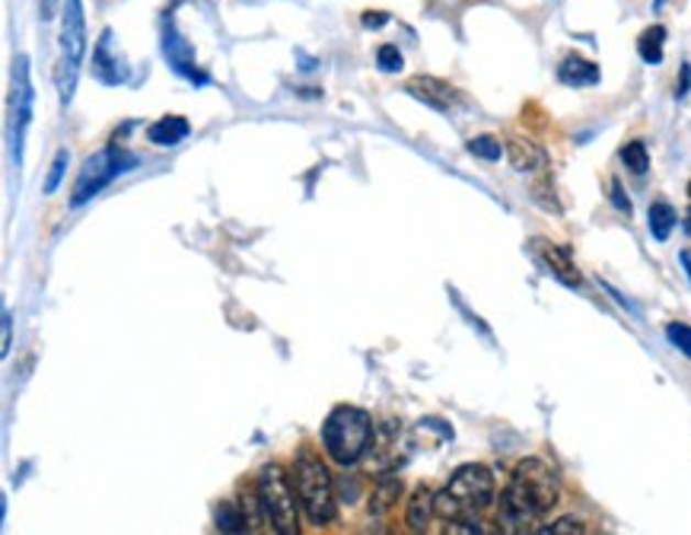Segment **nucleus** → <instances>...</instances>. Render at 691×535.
Here are the masks:
<instances>
[{"instance_id": "obj_1", "label": "nucleus", "mask_w": 691, "mask_h": 535, "mask_svg": "<svg viewBox=\"0 0 691 535\" xmlns=\"http://www.w3.org/2000/svg\"><path fill=\"white\" fill-rule=\"evenodd\" d=\"M561 498L558 476L541 459H523L513 469L511 481L501 494V513L497 523L504 533H526L539 523L545 513H551Z\"/></svg>"}, {"instance_id": "obj_2", "label": "nucleus", "mask_w": 691, "mask_h": 535, "mask_svg": "<svg viewBox=\"0 0 691 535\" xmlns=\"http://www.w3.org/2000/svg\"><path fill=\"white\" fill-rule=\"evenodd\" d=\"M491 504H494V472L487 466H479V462L459 466L452 472L450 484L443 491H437V498H434L437 516L447 520V523L472 520Z\"/></svg>"}, {"instance_id": "obj_3", "label": "nucleus", "mask_w": 691, "mask_h": 535, "mask_svg": "<svg viewBox=\"0 0 691 535\" xmlns=\"http://www.w3.org/2000/svg\"><path fill=\"white\" fill-rule=\"evenodd\" d=\"M294 488H297V498H300L303 513L312 526H329L338 513L334 504V481H331L329 466L322 462V456L312 449V446H300L297 456H294Z\"/></svg>"}, {"instance_id": "obj_4", "label": "nucleus", "mask_w": 691, "mask_h": 535, "mask_svg": "<svg viewBox=\"0 0 691 535\" xmlns=\"http://www.w3.org/2000/svg\"><path fill=\"white\" fill-rule=\"evenodd\" d=\"M373 417L358 405H334L322 424V446L334 466H358L373 444Z\"/></svg>"}, {"instance_id": "obj_5", "label": "nucleus", "mask_w": 691, "mask_h": 535, "mask_svg": "<svg viewBox=\"0 0 691 535\" xmlns=\"http://www.w3.org/2000/svg\"><path fill=\"white\" fill-rule=\"evenodd\" d=\"M255 491H259V501L265 506V516H268L274 533L294 535L300 529V498H297L294 478L281 466H274V462L265 466L255 478Z\"/></svg>"}, {"instance_id": "obj_6", "label": "nucleus", "mask_w": 691, "mask_h": 535, "mask_svg": "<svg viewBox=\"0 0 691 535\" xmlns=\"http://www.w3.org/2000/svg\"><path fill=\"white\" fill-rule=\"evenodd\" d=\"M128 166H134V156L131 153H124L121 148H106L99 150V153H92L87 156V163H84V170H80V176L74 182V192H70V205L74 208H80V205H87L92 195H99L109 182L121 173H128Z\"/></svg>"}, {"instance_id": "obj_7", "label": "nucleus", "mask_w": 691, "mask_h": 535, "mask_svg": "<svg viewBox=\"0 0 691 535\" xmlns=\"http://www.w3.org/2000/svg\"><path fill=\"white\" fill-rule=\"evenodd\" d=\"M32 106H35V89H32L30 58L17 55L13 61V156H17V166L23 163V141L30 131Z\"/></svg>"}, {"instance_id": "obj_8", "label": "nucleus", "mask_w": 691, "mask_h": 535, "mask_svg": "<svg viewBox=\"0 0 691 535\" xmlns=\"http://www.w3.org/2000/svg\"><path fill=\"white\" fill-rule=\"evenodd\" d=\"M61 58L84 64L87 58V13L84 0H64L61 13Z\"/></svg>"}, {"instance_id": "obj_9", "label": "nucleus", "mask_w": 691, "mask_h": 535, "mask_svg": "<svg viewBox=\"0 0 691 535\" xmlns=\"http://www.w3.org/2000/svg\"><path fill=\"white\" fill-rule=\"evenodd\" d=\"M533 245H536V252L541 255L545 268L551 271V277H558L564 287H580V271H577L571 252L564 245H555L548 239H536Z\"/></svg>"}, {"instance_id": "obj_10", "label": "nucleus", "mask_w": 691, "mask_h": 535, "mask_svg": "<svg viewBox=\"0 0 691 535\" xmlns=\"http://www.w3.org/2000/svg\"><path fill=\"white\" fill-rule=\"evenodd\" d=\"M405 89L415 99L427 102L430 109H437V112H450L452 106H456V89L450 84H443V80H437V77H412Z\"/></svg>"}, {"instance_id": "obj_11", "label": "nucleus", "mask_w": 691, "mask_h": 535, "mask_svg": "<svg viewBox=\"0 0 691 535\" xmlns=\"http://www.w3.org/2000/svg\"><path fill=\"white\" fill-rule=\"evenodd\" d=\"M434 491L430 488H415V494L408 498V506H405V523L412 533H424L430 526V520L437 516V506H434Z\"/></svg>"}, {"instance_id": "obj_12", "label": "nucleus", "mask_w": 691, "mask_h": 535, "mask_svg": "<svg viewBox=\"0 0 691 535\" xmlns=\"http://www.w3.org/2000/svg\"><path fill=\"white\" fill-rule=\"evenodd\" d=\"M191 134V124L182 116H166V119H156L147 128V141L156 148H176L185 138Z\"/></svg>"}, {"instance_id": "obj_13", "label": "nucleus", "mask_w": 691, "mask_h": 535, "mask_svg": "<svg viewBox=\"0 0 691 535\" xmlns=\"http://www.w3.org/2000/svg\"><path fill=\"white\" fill-rule=\"evenodd\" d=\"M558 80L568 84V87H596L600 84V67L593 61L580 58V55H571V58L561 61L558 67Z\"/></svg>"}, {"instance_id": "obj_14", "label": "nucleus", "mask_w": 691, "mask_h": 535, "mask_svg": "<svg viewBox=\"0 0 691 535\" xmlns=\"http://www.w3.org/2000/svg\"><path fill=\"white\" fill-rule=\"evenodd\" d=\"M507 156H511L513 170H519V173H539V170L548 166L545 150L539 144H533V141H523V138H513L511 144H507Z\"/></svg>"}, {"instance_id": "obj_15", "label": "nucleus", "mask_w": 691, "mask_h": 535, "mask_svg": "<svg viewBox=\"0 0 691 535\" xmlns=\"http://www.w3.org/2000/svg\"><path fill=\"white\" fill-rule=\"evenodd\" d=\"M398 498H402V478L398 476L376 478L373 494H370V513H373V516H386L392 506L398 504Z\"/></svg>"}, {"instance_id": "obj_16", "label": "nucleus", "mask_w": 691, "mask_h": 535, "mask_svg": "<svg viewBox=\"0 0 691 535\" xmlns=\"http://www.w3.org/2000/svg\"><path fill=\"white\" fill-rule=\"evenodd\" d=\"M647 220H650V233L657 242H666L669 233L676 230V223H679V214L676 208L669 205V201H654L650 205V214H647Z\"/></svg>"}, {"instance_id": "obj_17", "label": "nucleus", "mask_w": 691, "mask_h": 535, "mask_svg": "<svg viewBox=\"0 0 691 535\" xmlns=\"http://www.w3.org/2000/svg\"><path fill=\"white\" fill-rule=\"evenodd\" d=\"M217 529H220V533H249V520H245L242 506L240 504L217 506Z\"/></svg>"}, {"instance_id": "obj_18", "label": "nucleus", "mask_w": 691, "mask_h": 535, "mask_svg": "<svg viewBox=\"0 0 691 535\" xmlns=\"http://www.w3.org/2000/svg\"><path fill=\"white\" fill-rule=\"evenodd\" d=\"M662 42H666V30H662V26H650V30L640 35V42H637L640 58L647 61V64H660Z\"/></svg>"}, {"instance_id": "obj_19", "label": "nucleus", "mask_w": 691, "mask_h": 535, "mask_svg": "<svg viewBox=\"0 0 691 535\" xmlns=\"http://www.w3.org/2000/svg\"><path fill=\"white\" fill-rule=\"evenodd\" d=\"M622 163L632 170L634 176H644L650 170V153H647V148L640 141H632V144H625V150H622Z\"/></svg>"}, {"instance_id": "obj_20", "label": "nucleus", "mask_w": 691, "mask_h": 535, "mask_svg": "<svg viewBox=\"0 0 691 535\" xmlns=\"http://www.w3.org/2000/svg\"><path fill=\"white\" fill-rule=\"evenodd\" d=\"M469 153L479 156V160H487V163H497L504 156V144L491 134H481V138H472L469 141Z\"/></svg>"}, {"instance_id": "obj_21", "label": "nucleus", "mask_w": 691, "mask_h": 535, "mask_svg": "<svg viewBox=\"0 0 691 535\" xmlns=\"http://www.w3.org/2000/svg\"><path fill=\"white\" fill-rule=\"evenodd\" d=\"M536 533L539 535H583V533H590V529H586V523H583V520H577V516H561V520H555V523H548V526H539Z\"/></svg>"}, {"instance_id": "obj_22", "label": "nucleus", "mask_w": 691, "mask_h": 535, "mask_svg": "<svg viewBox=\"0 0 691 535\" xmlns=\"http://www.w3.org/2000/svg\"><path fill=\"white\" fill-rule=\"evenodd\" d=\"M67 163H70V153L67 150H58L55 153V163H52V170H48V178H45V195H55L61 185V178L67 173Z\"/></svg>"}, {"instance_id": "obj_23", "label": "nucleus", "mask_w": 691, "mask_h": 535, "mask_svg": "<svg viewBox=\"0 0 691 535\" xmlns=\"http://www.w3.org/2000/svg\"><path fill=\"white\" fill-rule=\"evenodd\" d=\"M376 64H380V70H386V74H395V70H402V52H398V45H380V52H376Z\"/></svg>"}, {"instance_id": "obj_24", "label": "nucleus", "mask_w": 691, "mask_h": 535, "mask_svg": "<svg viewBox=\"0 0 691 535\" xmlns=\"http://www.w3.org/2000/svg\"><path fill=\"white\" fill-rule=\"evenodd\" d=\"M666 338H669L682 354L691 357V326H685V323H672V326H666Z\"/></svg>"}, {"instance_id": "obj_25", "label": "nucleus", "mask_w": 691, "mask_h": 535, "mask_svg": "<svg viewBox=\"0 0 691 535\" xmlns=\"http://www.w3.org/2000/svg\"><path fill=\"white\" fill-rule=\"evenodd\" d=\"M390 23V13H383V10H366L363 13V26L366 30H383Z\"/></svg>"}, {"instance_id": "obj_26", "label": "nucleus", "mask_w": 691, "mask_h": 535, "mask_svg": "<svg viewBox=\"0 0 691 535\" xmlns=\"http://www.w3.org/2000/svg\"><path fill=\"white\" fill-rule=\"evenodd\" d=\"M10 348H13V316H10V309H3V345H0V354L7 357Z\"/></svg>"}, {"instance_id": "obj_27", "label": "nucleus", "mask_w": 691, "mask_h": 535, "mask_svg": "<svg viewBox=\"0 0 691 535\" xmlns=\"http://www.w3.org/2000/svg\"><path fill=\"white\" fill-rule=\"evenodd\" d=\"M58 7H61V0H39V17H42V23L55 20Z\"/></svg>"}, {"instance_id": "obj_28", "label": "nucleus", "mask_w": 691, "mask_h": 535, "mask_svg": "<svg viewBox=\"0 0 691 535\" xmlns=\"http://www.w3.org/2000/svg\"><path fill=\"white\" fill-rule=\"evenodd\" d=\"M612 201H615V208L618 210H632V201H628L625 192H622V182H612Z\"/></svg>"}, {"instance_id": "obj_29", "label": "nucleus", "mask_w": 691, "mask_h": 535, "mask_svg": "<svg viewBox=\"0 0 691 535\" xmlns=\"http://www.w3.org/2000/svg\"><path fill=\"white\" fill-rule=\"evenodd\" d=\"M689 89H691V64H682V77H679V89H676V92H679V96H685Z\"/></svg>"}, {"instance_id": "obj_30", "label": "nucleus", "mask_w": 691, "mask_h": 535, "mask_svg": "<svg viewBox=\"0 0 691 535\" xmlns=\"http://www.w3.org/2000/svg\"><path fill=\"white\" fill-rule=\"evenodd\" d=\"M679 262L685 265V271H689V281H691V252H682V255H679Z\"/></svg>"}]
</instances>
